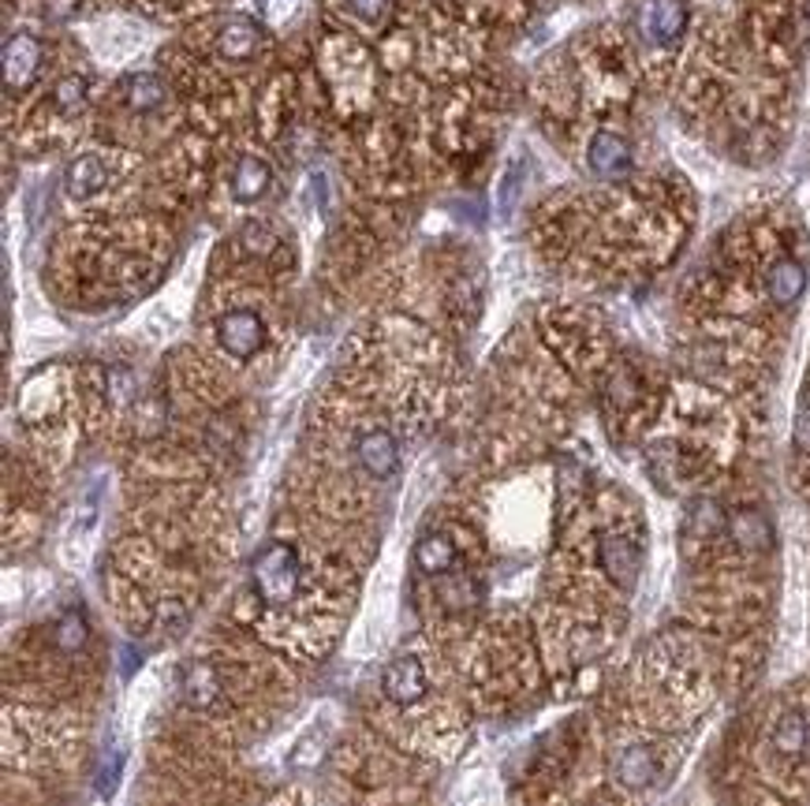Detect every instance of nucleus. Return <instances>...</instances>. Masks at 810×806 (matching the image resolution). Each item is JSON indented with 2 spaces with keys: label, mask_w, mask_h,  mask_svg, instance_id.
<instances>
[{
  "label": "nucleus",
  "mask_w": 810,
  "mask_h": 806,
  "mask_svg": "<svg viewBox=\"0 0 810 806\" xmlns=\"http://www.w3.org/2000/svg\"><path fill=\"white\" fill-rule=\"evenodd\" d=\"M250 586H255L258 601L269 609H284L299 598L303 590V560L295 553L292 541H266L250 560Z\"/></svg>",
  "instance_id": "1"
},
{
  "label": "nucleus",
  "mask_w": 810,
  "mask_h": 806,
  "mask_svg": "<svg viewBox=\"0 0 810 806\" xmlns=\"http://www.w3.org/2000/svg\"><path fill=\"white\" fill-rule=\"evenodd\" d=\"M687 23H691L687 0H639L635 4V30L650 49H676L687 34Z\"/></svg>",
  "instance_id": "2"
},
{
  "label": "nucleus",
  "mask_w": 810,
  "mask_h": 806,
  "mask_svg": "<svg viewBox=\"0 0 810 806\" xmlns=\"http://www.w3.org/2000/svg\"><path fill=\"white\" fill-rule=\"evenodd\" d=\"M217 344H221V352L235 358V363H250L261 347H266V321H261L258 310H250V306H232V310H224L221 318H217Z\"/></svg>",
  "instance_id": "3"
},
{
  "label": "nucleus",
  "mask_w": 810,
  "mask_h": 806,
  "mask_svg": "<svg viewBox=\"0 0 810 806\" xmlns=\"http://www.w3.org/2000/svg\"><path fill=\"white\" fill-rule=\"evenodd\" d=\"M598 567L605 572V579L613 586H621V590H631L635 583H639V572H642V546L635 538H627L621 530H605L598 538Z\"/></svg>",
  "instance_id": "4"
},
{
  "label": "nucleus",
  "mask_w": 810,
  "mask_h": 806,
  "mask_svg": "<svg viewBox=\"0 0 810 806\" xmlns=\"http://www.w3.org/2000/svg\"><path fill=\"white\" fill-rule=\"evenodd\" d=\"M587 169L594 172L598 180H609V183L624 180L627 172L635 169L631 143H627L621 131H609V127L594 131L587 143Z\"/></svg>",
  "instance_id": "5"
},
{
  "label": "nucleus",
  "mask_w": 810,
  "mask_h": 806,
  "mask_svg": "<svg viewBox=\"0 0 810 806\" xmlns=\"http://www.w3.org/2000/svg\"><path fill=\"white\" fill-rule=\"evenodd\" d=\"M355 463H359L366 475L378 478V481L396 478V471H400L396 437H392L385 426H366L363 433L355 437Z\"/></svg>",
  "instance_id": "6"
},
{
  "label": "nucleus",
  "mask_w": 810,
  "mask_h": 806,
  "mask_svg": "<svg viewBox=\"0 0 810 806\" xmlns=\"http://www.w3.org/2000/svg\"><path fill=\"white\" fill-rule=\"evenodd\" d=\"M41 60H46V49H41V41L34 38V34H26V30L12 34V38L4 41V86H8V94L26 90V86L38 78Z\"/></svg>",
  "instance_id": "7"
},
{
  "label": "nucleus",
  "mask_w": 810,
  "mask_h": 806,
  "mask_svg": "<svg viewBox=\"0 0 810 806\" xmlns=\"http://www.w3.org/2000/svg\"><path fill=\"white\" fill-rule=\"evenodd\" d=\"M381 691H385V698H389V703H396V706L422 703V695H426L422 661L412 657V654L392 657V661L385 664V672H381Z\"/></svg>",
  "instance_id": "8"
},
{
  "label": "nucleus",
  "mask_w": 810,
  "mask_h": 806,
  "mask_svg": "<svg viewBox=\"0 0 810 806\" xmlns=\"http://www.w3.org/2000/svg\"><path fill=\"white\" fill-rule=\"evenodd\" d=\"M273 187V164L261 154H243L235 157L232 176H229V195L235 206H255L266 198V191Z\"/></svg>",
  "instance_id": "9"
},
{
  "label": "nucleus",
  "mask_w": 810,
  "mask_h": 806,
  "mask_svg": "<svg viewBox=\"0 0 810 806\" xmlns=\"http://www.w3.org/2000/svg\"><path fill=\"white\" fill-rule=\"evenodd\" d=\"M213 49L217 57L232 60V64L255 60L261 52V26L250 15H229V20H221V26H217Z\"/></svg>",
  "instance_id": "10"
},
{
  "label": "nucleus",
  "mask_w": 810,
  "mask_h": 806,
  "mask_svg": "<svg viewBox=\"0 0 810 806\" xmlns=\"http://www.w3.org/2000/svg\"><path fill=\"white\" fill-rule=\"evenodd\" d=\"M728 538L732 546L739 549V553H770L773 549V523L770 515L762 512V508H736V512H728Z\"/></svg>",
  "instance_id": "11"
},
{
  "label": "nucleus",
  "mask_w": 810,
  "mask_h": 806,
  "mask_svg": "<svg viewBox=\"0 0 810 806\" xmlns=\"http://www.w3.org/2000/svg\"><path fill=\"white\" fill-rule=\"evenodd\" d=\"M112 180V169L101 154H78L72 164L64 169V195L72 202H90L101 195Z\"/></svg>",
  "instance_id": "12"
},
{
  "label": "nucleus",
  "mask_w": 810,
  "mask_h": 806,
  "mask_svg": "<svg viewBox=\"0 0 810 806\" xmlns=\"http://www.w3.org/2000/svg\"><path fill=\"white\" fill-rule=\"evenodd\" d=\"M613 773L624 787H650L658 781V755L647 743H631L613 761Z\"/></svg>",
  "instance_id": "13"
},
{
  "label": "nucleus",
  "mask_w": 810,
  "mask_h": 806,
  "mask_svg": "<svg viewBox=\"0 0 810 806\" xmlns=\"http://www.w3.org/2000/svg\"><path fill=\"white\" fill-rule=\"evenodd\" d=\"M807 288V269L796 258H777L765 269V295L773 306H791Z\"/></svg>",
  "instance_id": "14"
},
{
  "label": "nucleus",
  "mask_w": 810,
  "mask_h": 806,
  "mask_svg": "<svg viewBox=\"0 0 810 806\" xmlns=\"http://www.w3.org/2000/svg\"><path fill=\"white\" fill-rule=\"evenodd\" d=\"M456 560H459V549H456V541L449 538V534H441V530H430V534H422V538L415 541V564H418V572H426V575H449L452 567H456Z\"/></svg>",
  "instance_id": "15"
},
{
  "label": "nucleus",
  "mask_w": 810,
  "mask_h": 806,
  "mask_svg": "<svg viewBox=\"0 0 810 806\" xmlns=\"http://www.w3.org/2000/svg\"><path fill=\"white\" fill-rule=\"evenodd\" d=\"M90 75L83 72H68L52 83V90L46 94V109H52L57 117H72V112L83 109L90 101Z\"/></svg>",
  "instance_id": "16"
},
{
  "label": "nucleus",
  "mask_w": 810,
  "mask_h": 806,
  "mask_svg": "<svg viewBox=\"0 0 810 806\" xmlns=\"http://www.w3.org/2000/svg\"><path fill=\"white\" fill-rule=\"evenodd\" d=\"M124 105L138 117H150V112H161L169 105V86L157 75H131L124 83Z\"/></svg>",
  "instance_id": "17"
},
{
  "label": "nucleus",
  "mask_w": 810,
  "mask_h": 806,
  "mask_svg": "<svg viewBox=\"0 0 810 806\" xmlns=\"http://www.w3.org/2000/svg\"><path fill=\"white\" fill-rule=\"evenodd\" d=\"M807 743H810L807 717L799 713V709H788V713H781V721L773 724V750H777L781 758H799L807 750Z\"/></svg>",
  "instance_id": "18"
},
{
  "label": "nucleus",
  "mask_w": 810,
  "mask_h": 806,
  "mask_svg": "<svg viewBox=\"0 0 810 806\" xmlns=\"http://www.w3.org/2000/svg\"><path fill=\"white\" fill-rule=\"evenodd\" d=\"M687 530H691L695 538H717V534H725L728 530L725 508L713 501V497L691 501V508H687Z\"/></svg>",
  "instance_id": "19"
},
{
  "label": "nucleus",
  "mask_w": 810,
  "mask_h": 806,
  "mask_svg": "<svg viewBox=\"0 0 810 806\" xmlns=\"http://www.w3.org/2000/svg\"><path fill=\"white\" fill-rule=\"evenodd\" d=\"M240 251L247 254V258H255V261H269L277 251H281V235H277L269 224L250 221V224L240 228Z\"/></svg>",
  "instance_id": "20"
},
{
  "label": "nucleus",
  "mask_w": 810,
  "mask_h": 806,
  "mask_svg": "<svg viewBox=\"0 0 810 806\" xmlns=\"http://www.w3.org/2000/svg\"><path fill=\"white\" fill-rule=\"evenodd\" d=\"M183 698L198 709H206L217 698V680L206 664H191L187 669V676H183Z\"/></svg>",
  "instance_id": "21"
},
{
  "label": "nucleus",
  "mask_w": 810,
  "mask_h": 806,
  "mask_svg": "<svg viewBox=\"0 0 810 806\" xmlns=\"http://www.w3.org/2000/svg\"><path fill=\"white\" fill-rule=\"evenodd\" d=\"M57 643H60V650H68V654H75L78 646L86 643V624L78 612H68V616L57 624Z\"/></svg>",
  "instance_id": "22"
},
{
  "label": "nucleus",
  "mask_w": 810,
  "mask_h": 806,
  "mask_svg": "<svg viewBox=\"0 0 810 806\" xmlns=\"http://www.w3.org/2000/svg\"><path fill=\"white\" fill-rule=\"evenodd\" d=\"M347 8H352V15L366 26H381L389 20V8L392 0H347Z\"/></svg>",
  "instance_id": "23"
},
{
  "label": "nucleus",
  "mask_w": 810,
  "mask_h": 806,
  "mask_svg": "<svg viewBox=\"0 0 810 806\" xmlns=\"http://www.w3.org/2000/svg\"><path fill=\"white\" fill-rule=\"evenodd\" d=\"M791 441H796V449L803 452V455H810V400L799 407V415H796V426H791Z\"/></svg>",
  "instance_id": "24"
},
{
  "label": "nucleus",
  "mask_w": 810,
  "mask_h": 806,
  "mask_svg": "<svg viewBox=\"0 0 810 806\" xmlns=\"http://www.w3.org/2000/svg\"><path fill=\"white\" fill-rule=\"evenodd\" d=\"M78 4H83V0H41V12H46L49 20H72L78 12Z\"/></svg>",
  "instance_id": "25"
}]
</instances>
